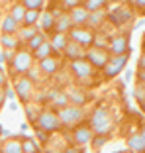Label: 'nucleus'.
Here are the masks:
<instances>
[{
	"instance_id": "13",
	"label": "nucleus",
	"mask_w": 145,
	"mask_h": 153,
	"mask_svg": "<svg viewBox=\"0 0 145 153\" xmlns=\"http://www.w3.org/2000/svg\"><path fill=\"white\" fill-rule=\"evenodd\" d=\"M63 51H65V55H67L71 61H72V59H82V57H84V53H86L84 47H82L81 43H77V41H72V39L67 41V45H65Z\"/></svg>"
},
{
	"instance_id": "27",
	"label": "nucleus",
	"mask_w": 145,
	"mask_h": 153,
	"mask_svg": "<svg viewBox=\"0 0 145 153\" xmlns=\"http://www.w3.org/2000/svg\"><path fill=\"white\" fill-rule=\"evenodd\" d=\"M22 149H24V153H37L39 151V143H36L32 137H26L22 141Z\"/></svg>"
},
{
	"instance_id": "28",
	"label": "nucleus",
	"mask_w": 145,
	"mask_h": 153,
	"mask_svg": "<svg viewBox=\"0 0 145 153\" xmlns=\"http://www.w3.org/2000/svg\"><path fill=\"white\" fill-rule=\"evenodd\" d=\"M51 100H53V104H57V106H61V108L69 104L67 92H53V94H51Z\"/></svg>"
},
{
	"instance_id": "46",
	"label": "nucleus",
	"mask_w": 145,
	"mask_h": 153,
	"mask_svg": "<svg viewBox=\"0 0 145 153\" xmlns=\"http://www.w3.org/2000/svg\"><path fill=\"white\" fill-rule=\"evenodd\" d=\"M120 153H127V151H120Z\"/></svg>"
},
{
	"instance_id": "42",
	"label": "nucleus",
	"mask_w": 145,
	"mask_h": 153,
	"mask_svg": "<svg viewBox=\"0 0 145 153\" xmlns=\"http://www.w3.org/2000/svg\"><path fill=\"white\" fill-rule=\"evenodd\" d=\"M139 67H141V69H145V55L139 59Z\"/></svg>"
},
{
	"instance_id": "17",
	"label": "nucleus",
	"mask_w": 145,
	"mask_h": 153,
	"mask_svg": "<svg viewBox=\"0 0 145 153\" xmlns=\"http://www.w3.org/2000/svg\"><path fill=\"white\" fill-rule=\"evenodd\" d=\"M55 20H57V16H55L53 12H43V14H39V22H41V27L45 30V32H51L55 27Z\"/></svg>"
},
{
	"instance_id": "34",
	"label": "nucleus",
	"mask_w": 145,
	"mask_h": 153,
	"mask_svg": "<svg viewBox=\"0 0 145 153\" xmlns=\"http://www.w3.org/2000/svg\"><path fill=\"white\" fill-rule=\"evenodd\" d=\"M12 57H14V51H12V49H4V51H0V63L12 61Z\"/></svg>"
},
{
	"instance_id": "7",
	"label": "nucleus",
	"mask_w": 145,
	"mask_h": 153,
	"mask_svg": "<svg viewBox=\"0 0 145 153\" xmlns=\"http://www.w3.org/2000/svg\"><path fill=\"white\" fill-rule=\"evenodd\" d=\"M126 63H127V53H126V55H116L114 59H110L108 63H106L104 75L108 76V79H112V76H116V75H120V73L124 71V67H126Z\"/></svg>"
},
{
	"instance_id": "6",
	"label": "nucleus",
	"mask_w": 145,
	"mask_h": 153,
	"mask_svg": "<svg viewBox=\"0 0 145 153\" xmlns=\"http://www.w3.org/2000/svg\"><path fill=\"white\" fill-rule=\"evenodd\" d=\"M84 57L88 59V61H90V65H92V67H102V69H104V67H106V63L110 61V55H108V51H106V49H102V47H94V49H86Z\"/></svg>"
},
{
	"instance_id": "40",
	"label": "nucleus",
	"mask_w": 145,
	"mask_h": 153,
	"mask_svg": "<svg viewBox=\"0 0 145 153\" xmlns=\"http://www.w3.org/2000/svg\"><path fill=\"white\" fill-rule=\"evenodd\" d=\"M65 153H81V149H78V147H67Z\"/></svg>"
},
{
	"instance_id": "9",
	"label": "nucleus",
	"mask_w": 145,
	"mask_h": 153,
	"mask_svg": "<svg viewBox=\"0 0 145 153\" xmlns=\"http://www.w3.org/2000/svg\"><path fill=\"white\" fill-rule=\"evenodd\" d=\"M14 90H16V96H20V98L26 102V100H30V96H32L33 81L30 76H20L18 81H16V85H14Z\"/></svg>"
},
{
	"instance_id": "24",
	"label": "nucleus",
	"mask_w": 145,
	"mask_h": 153,
	"mask_svg": "<svg viewBox=\"0 0 145 153\" xmlns=\"http://www.w3.org/2000/svg\"><path fill=\"white\" fill-rule=\"evenodd\" d=\"M67 41H69L67 33H55L53 39H51V45H53V49H61V51H63L65 45H67Z\"/></svg>"
},
{
	"instance_id": "29",
	"label": "nucleus",
	"mask_w": 145,
	"mask_h": 153,
	"mask_svg": "<svg viewBox=\"0 0 145 153\" xmlns=\"http://www.w3.org/2000/svg\"><path fill=\"white\" fill-rule=\"evenodd\" d=\"M36 33H37V26H24L22 32H20V37L27 41V39H32Z\"/></svg>"
},
{
	"instance_id": "37",
	"label": "nucleus",
	"mask_w": 145,
	"mask_h": 153,
	"mask_svg": "<svg viewBox=\"0 0 145 153\" xmlns=\"http://www.w3.org/2000/svg\"><path fill=\"white\" fill-rule=\"evenodd\" d=\"M4 96H6V100H14V98H16V90H14V88H6Z\"/></svg>"
},
{
	"instance_id": "49",
	"label": "nucleus",
	"mask_w": 145,
	"mask_h": 153,
	"mask_svg": "<svg viewBox=\"0 0 145 153\" xmlns=\"http://www.w3.org/2000/svg\"><path fill=\"white\" fill-rule=\"evenodd\" d=\"M0 51H2V49H0Z\"/></svg>"
},
{
	"instance_id": "21",
	"label": "nucleus",
	"mask_w": 145,
	"mask_h": 153,
	"mask_svg": "<svg viewBox=\"0 0 145 153\" xmlns=\"http://www.w3.org/2000/svg\"><path fill=\"white\" fill-rule=\"evenodd\" d=\"M0 45H4L6 49H16V47H18V37H16V33H2Z\"/></svg>"
},
{
	"instance_id": "45",
	"label": "nucleus",
	"mask_w": 145,
	"mask_h": 153,
	"mask_svg": "<svg viewBox=\"0 0 145 153\" xmlns=\"http://www.w3.org/2000/svg\"><path fill=\"white\" fill-rule=\"evenodd\" d=\"M141 137H143V145H145V128L141 130Z\"/></svg>"
},
{
	"instance_id": "31",
	"label": "nucleus",
	"mask_w": 145,
	"mask_h": 153,
	"mask_svg": "<svg viewBox=\"0 0 145 153\" xmlns=\"http://www.w3.org/2000/svg\"><path fill=\"white\" fill-rule=\"evenodd\" d=\"M106 4V0H84V8L88 12H94V10H100Z\"/></svg>"
},
{
	"instance_id": "12",
	"label": "nucleus",
	"mask_w": 145,
	"mask_h": 153,
	"mask_svg": "<svg viewBox=\"0 0 145 153\" xmlns=\"http://www.w3.org/2000/svg\"><path fill=\"white\" fill-rule=\"evenodd\" d=\"M69 18H71L72 26H84L86 20H88V10L84 8V6H75V8H71V12H69Z\"/></svg>"
},
{
	"instance_id": "20",
	"label": "nucleus",
	"mask_w": 145,
	"mask_h": 153,
	"mask_svg": "<svg viewBox=\"0 0 145 153\" xmlns=\"http://www.w3.org/2000/svg\"><path fill=\"white\" fill-rule=\"evenodd\" d=\"M51 53H53V45H51V41H43V43H41L37 49H33V55H36L37 59L49 57Z\"/></svg>"
},
{
	"instance_id": "11",
	"label": "nucleus",
	"mask_w": 145,
	"mask_h": 153,
	"mask_svg": "<svg viewBox=\"0 0 145 153\" xmlns=\"http://www.w3.org/2000/svg\"><path fill=\"white\" fill-rule=\"evenodd\" d=\"M92 134H94V131L90 130V126H78L77 130H75V134H72V140L81 147V145H86V143L92 141Z\"/></svg>"
},
{
	"instance_id": "19",
	"label": "nucleus",
	"mask_w": 145,
	"mask_h": 153,
	"mask_svg": "<svg viewBox=\"0 0 145 153\" xmlns=\"http://www.w3.org/2000/svg\"><path fill=\"white\" fill-rule=\"evenodd\" d=\"M0 153H24L22 141H18V140H8L4 145H2Z\"/></svg>"
},
{
	"instance_id": "2",
	"label": "nucleus",
	"mask_w": 145,
	"mask_h": 153,
	"mask_svg": "<svg viewBox=\"0 0 145 153\" xmlns=\"http://www.w3.org/2000/svg\"><path fill=\"white\" fill-rule=\"evenodd\" d=\"M36 126L39 128V130H43V131H47V134H51V131H57L61 126H63V124H61L59 114H57V112H51V110H43V112L37 116Z\"/></svg>"
},
{
	"instance_id": "36",
	"label": "nucleus",
	"mask_w": 145,
	"mask_h": 153,
	"mask_svg": "<svg viewBox=\"0 0 145 153\" xmlns=\"http://www.w3.org/2000/svg\"><path fill=\"white\" fill-rule=\"evenodd\" d=\"M78 2H81V0H63V6L65 8H75V6H78Z\"/></svg>"
},
{
	"instance_id": "14",
	"label": "nucleus",
	"mask_w": 145,
	"mask_h": 153,
	"mask_svg": "<svg viewBox=\"0 0 145 153\" xmlns=\"http://www.w3.org/2000/svg\"><path fill=\"white\" fill-rule=\"evenodd\" d=\"M129 18H132V12L127 8H116L110 14V22H112L114 26H122V24H126Z\"/></svg>"
},
{
	"instance_id": "32",
	"label": "nucleus",
	"mask_w": 145,
	"mask_h": 153,
	"mask_svg": "<svg viewBox=\"0 0 145 153\" xmlns=\"http://www.w3.org/2000/svg\"><path fill=\"white\" fill-rule=\"evenodd\" d=\"M102 20H104V14L100 12V10H94V12H88V20L86 22L92 24V26H98Z\"/></svg>"
},
{
	"instance_id": "8",
	"label": "nucleus",
	"mask_w": 145,
	"mask_h": 153,
	"mask_svg": "<svg viewBox=\"0 0 145 153\" xmlns=\"http://www.w3.org/2000/svg\"><path fill=\"white\" fill-rule=\"evenodd\" d=\"M71 71L75 73L78 79H88V76L92 75V71H94V67L90 65V61L86 57H82V59H72L71 61Z\"/></svg>"
},
{
	"instance_id": "44",
	"label": "nucleus",
	"mask_w": 145,
	"mask_h": 153,
	"mask_svg": "<svg viewBox=\"0 0 145 153\" xmlns=\"http://www.w3.org/2000/svg\"><path fill=\"white\" fill-rule=\"evenodd\" d=\"M143 24H145V20H141V22H137V24H135V30H137V27H141Z\"/></svg>"
},
{
	"instance_id": "22",
	"label": "nucleus",
	"mask_w": 145,
	"mask_h": 153,
	"mask_svg": "<svg viewBox=\"0 0 145 153\" xmlns=\"http://www.w3.org/2000/svg\"><path fill=\"white\" fill-rule=\"evenodd\" d=\"M26 10H27V8L22 4V2H16V4L12 6V12H10V16H12L16 22L22 24V22H24V16H26Z\"/></svg>"
},
{
	"instance_id": "47",
	"label": "nucleus",
	"mask_w": 145,
	"mask_h": 153,
	"mask_svg": "<svg viewBox=\"0 0 145 153\" xmlns=\"http://www.w3.org/2000/svg\"><path fill=\"white\" fill-rule=\"evenodd\" d=\"M0 2H4V0H0Z\"/></svg>"
},
{
	"instance_id": "18",
	"label": "nucleus",
	"mask_w": 145,
	"mask_h": 153,
	"mask_svg": "<svg viewBox=\"0 0 145 153\" xmlns=\"http://www.w3.org/2000/svg\"><path fill=\"white\" fill-rule=\"evenodd\" d=\"M18 30H20V22H16L12 16H6L2 20V32L4 33H18Z\"/></svg>"
},
{
	"instance_id": "43",
	"label": "nucleus",
	"mask_w": 145,
	"mask_h": 153,
	"mask_svg": "<svg viewBox=\"0 0 145 153\" xmlns=\"http://www.w3.org/2000/svg\"><path fill=\"white\" fill-rule=\"evenodd\" d=\"M139 79H141V81H145V69H141V71H139Z\"/></svg>"
},
{
	"instance_id": "1",
	"label": "nucleus",
	"mask_w": 145,
	"mask_h": 153,
	"mask_svg": "<svg viewBox=\"0 0 145 153\" xmlns=\"http://www.w3.org/2000/svg\"><path fill=\"white\" fill-rule=\"evenodd\" d=\"M90 130L94 134L106 135L110 130H112V118H110V112L106 108H96L90 116Z\"/></svg>"
},
{
	"instance_id": "5",
	"label": "nucleus",
	"mask_w": 145,
	"mask_h": 153,
	"mask_svg": "<svg viewBox=\"0 0 145 153\" xmlns=\"http://www.w3.org/2000/svg\"><path fill=\"white\" fill-rule=\"evenodd\" d=\"M69 39L77 41V43H81L82 47H88V45H92V41H94V33L90 32V30H86V27L82 26H75L69 30Z\"/></svg>"
},
{
	"instance_id": "30",
	"label": "nucleus",
	"mask_w": 145,
	"mask_h": 153,
	"mask_svg": "<svg viewBox=\"0 0 145 153\" xmlns=\"http://www.w3.org/2000/svg\"><path fill=\"white\" fill-rule=\"evenodd\" d=\"M43 41H45V36L37 32L36 36L32 37V39H27V47H30V49H37V47H39V45L43 43Z\"/></svg>"
},
{
	"instance_id": "3",
	"label": "nucleus",
	"mask_w": 145,
	"mask_h": 153,
	"mask_svg": "<svg viewBox=\"0 0 145 153\" xmlns=\"http://www.w3.org/2000/svg\"><path fill=\"white\" fill-rule=\"evenodd\" d=\"M57 114H59V120L63 126H72V124H77V122H81L84 118L82 106H77V104H67Z\"/></svg>"
},
{
	"instance_id": "41",
	"label": "nucleus",
	"mask_w": 145,
	"mask_h": 153,
	"mask_svg": "<svg viewBox=\"0 0 145 153\" xmlns=\"http://www.w3.org/2000/svg\"><path fill=\"white\" fill-rule=\"evenodd\" d=\"M124 81H126V82L132 81V71H126V75H124Z\"/></svg>"
},
{
	"instance_id": "16",
	"label": "nucleus",
	"mask_w": 145,
	"mask_h": 153,
	"mask_svg": "<svg viewBox=\"0 0 145 153\" xmlns=\"http://www.w3.org/2000/svg\"><path fill=\"white\" fill-rule=\"evenodd\" d=\"M71 27H72V22H71V18H69V14H61V16H57V20H55V27H53L57 33H67Z\"/></svg>"
},
{
	"instance_id": "33",
	"label": "nucleus",
	"mask_w": 145,
	"mask_h": 153,
	"mask_svg": "<svg viewBox=\"0 0 145 153\" xmlns=\"http://www.w3.org/2000/svg\"><path fill=\"white\" fill-rule=\"evenodd\" d=\"M20 2H22L27 10H41L45 0H20Z\"/></svg>"
},
{
	"instance_id": "38",
	"label": "nucleus",
	"mask_w": 145,
	"mask_h": 153,
	"mask_svg": "<svg viewBox=\"0 0 145 153\" xmlns=\"http://www.w3.org/2000/svg\"><path fill=\"white\" fill-rule=\"evenodd\" d=\"M6 85V75H4V71H2V67H0V88Z\"/></svg>"
},
{
	"instance_id": "35",
	"label": "nucleus",
	"mask_w": 145,
	"mask_h": 153,
	"mask_svg": "<svg viewBox=\"0 0 145 153\" xmlns=\"http://www.w3.org/2000/svg\"><path fill=\"white\" fill-rule=\"evenodd\" d=\"M104 143H106V135L98 134V137H94V147H102Z\"/></svg>"
},
{
	"instance_id": "39",
	"label": "nucleus",
	"mask_w": 145,
	"mask_h": 153,
	"mask_svg": "<svg viewBox=\"0 0 145 153\" xmlns=\"http://www.w3.org/2000/svg\"><path fill=\"white\" fill-rule=\"evenodd\" d=\"M133 2H135V6H137V8H141V10L145 12V0H133Z\"/></svg>"
},
{
	"instance_id": "4",
	"label": "nucleus",
	"mask_w": 145,
	"mask_h": 153,
	"mask_svg": "<svg viewBox=\"0 0 145 153\" xmlns=\"http://www.w3.org/2000/svg\"><path fill=\"white\" fill-rule=\"evenodd\" d=\"M10 63H12L14 73H18V75H24V73H27V71H30V67L33 65V55L30 53L27 49L16 51Z\"/></svg>"
},
{
	"instance_id": "25",
	"label": "nucleus",
	"mask_w": 145,
	"mask_h": 153,
	"mask_svg": "<svg viewBox=\"0 0 145 153\" xmlns=\"http://www.w3.org/2000/svg\"><path fill=\"white\" fill-rule=\"evenodd\" d=\"M39 10H26V16H24V26H36L37 20H39Z\"/></svg>"
},
{
	"instance_id": "15",
	"label": "nucleus",
	"mask_w": 145,
	"mask_h": 153,
	"mask_svg": "<svg viewBox=\"0 0 145 153\" xmlns=\"http://www.w3.org/2000/svg\"><path fill=\"white\" fill-rule=\"evenodd\" d=\"M39 69L43 73H47V75H53V73H57V69H59V61H57L53 55L43 57V59H39Z\"/></svg>"
},
{
	"instance_id": "23",
	"label": "nucleus",
	"mask_w": 145,
	"mask_h": 153,
	"mask_svg": "<svg viewBox=\"0 0 145 153\" xmlns=\"http://www.w3.org/2000/svg\"><path fill=\"white\" fill-rule=\"evenodd\" d=\"M67 98H69V104H77V106H82L86 102V96L82 94L81 90H69Z\"/></svg>"
},
{
	"instance_id": "48",
	"label": "nucleus",
	"mask_w": 145,
	"mask_h": 153,
	"mask_svg": "<svg viewBox=\"0 0 145 153\" xmlns=\"http://www.w3.org/2000/svg\"><path fill=\"white\" fill-rule=\"evenodd\" d=\"M0 134H2V130H0Z\"/></svg>"
},
{
	"instance_id": "26",
	"label": "nucleus",
	"mask_w": 145,
	"mask_h": 153,
	"mask_svg": "<svg viewBox=\"0 0 145 153\" xmlns=\"http://www.w3.org/2000/svg\"><path fill=\"white\" fill-rule=\"evenodd\" d=\"M127 143H129V147H132L133 151H145V145H143V137H141V134L132 135V137L127 140Z\"/></svg>"
},
{
	"instance_id": "10",
	"label": "nucleus",
	"mask_w": 145,
	"mask_h": 153,
	"mask_svg": "<svg viewBox=\"0 0 145 153\" xmlns=\"http://www.w3.org/2000/svg\"><path fill=\"white\" fill-rule=\"evenodd\" d=\"M110 51L114 55H126L129 51V39L127 36H116L110 41Z\"/></svg>"
}]
</instances>
